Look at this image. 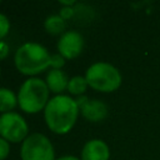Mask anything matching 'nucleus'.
<instances>
[{
  "instance_id": "obj_13",
  "label": "nucleus",
  "mask_w": 160,
  "mask_h": 160,
  "mask_svg": "<svg viewBox=\"0 0 160 160\" xmlns=\"http://www.w3.org/2000/svg\"><path fill=\"white\" fill-rule=\"evenodd\" d=\"M88 81L85 79V76L81 75H75L72 78L69 79V84H68V91L70 92V95H75V96H81L84 95V92L88 89Z\"/></svg>"
},
{
  "instance_id": "obj_11",
  "label": "nucleus",
  "mask_w": 160,
  "mask_h": 160,
  "mask_svg": "<svg viewBox=\"0 0 160 160\" xmlns=\"http://www.w3.org/2000/svg\"><path fill=\"white\" fill-rule=\"evenodd\" d=\"M18 106V95L8 88H0V115L12 111Z\"/></svg>"
},
{
  "instance_id": "obj_18",
  "label": "nucleus",
  "mask_w": 160,
  "mask_h": 160,
  "mask_svg": "<svg viewBox=\"0 0 160 160\" xmlns=\"http://www.w3.org/2000/svg\"><path fill=\"white\" fill-rule=\"evenodd\" d=\"M74 14H75L74 8H61V10H60V16H61L62 19H65V20L72 18Z\"/></svg>"
},
{
  "instance_id": "obj_4",
  "label": "nucleus",
  "mask_w": 160,
  "mask_h": 160,
  "mask_svg": "<svg viewBox=\"0 0 160 160\" xmlns=\"http://www.w3.org/2000/svg\"><path fill=\"white\" fill-rule=\"evenodd\" d=\"M84 76L88 81V85L100 92H112L118 90L122 80L118 68L105 61L91 64Z\"/></svg>"
},
{
  "instance_id": "obj_21",
  "label": "nucleus",
  "mask_w": 160,
  "mask_h": 160,
  "mask_svg": "<svg viewBox=\"0 0 160 160\" xmlns=\"http://www.w3.org/2000/svg\"><path fill=\"white\" fill-rule=\"evenodd\" d=\"M0 79H1V69H0Z\"/></svg>"
},
{
  "instance_id": "obj_7",
  "label": "nucleus",
  "mask_w": 160,
  "mask_h": 160,
  "mask_svg": "<svg viewBox=\"0 0 160 160\" xmlns=\"http://www.w3.org/2000/svg\"><path fill=\"white\" fill-rule=\"evenodd\" d=\"M56 49L65 60L75 59L84 49V38L79 31L66 30L62 35H60L56 42Z\"/></svg>"
},
{
  "instance_id": "obj_8",
  "label": "nucleus",
  "mask_w": 160,
  "mask_h": 160,
  "mask_svg": "<svg viewBox=\"0 0 160 160\" xmlns=\"http://www.w3.org/2000/svg\"><path fill=\"white\" fill-rule=\"evenodd\" d=\"M81 160H109L110 149L101 139H91L86 141L81 150Z\"/></svg>"
},
{
  "instance_id": "obj_19",
  "label": "nucleus",
  "mask_w": 160,
  "mask_h": 160,
  "mask_svg": "<svg viewBox=\"0 0 160 160\" xmlns=\"http://www.w3.org/2000/svg\"><path fill=\"white\" fill-rule=\"evenodd\" d=\"M59 4H60L62 8H72L76 2H75V0H66V1H64V0H59Z\"/></svg>"
},
{
  "instance_id": "obj_5",
  "label": "nucleus",
  "mask_w": 160,
  "mask_h": 160,
  "mask_svg": "<svg viewBox=\"0 0 160 160\" xmlns=\"http://www.w3.org/2000/svg\"><path fill=\"white\" fill-rule=\"evenodd\" d=\"M21 160H55V150L49 138L41 132H32L21 142Z\"/></svg>"
},
{
  "instance_id": "obj_17",
  "label": "nucleus",
  "mask_w": 160,
  "mask_h": 160,
  "mask_svg": "<svg viewBox=\"0 0 160 160\" xmlns=\"http://www.w3.org/2000/svg\"><path fill=\"white\" fill-rule=\"evenodd\" d=\"M10 52V46L5 40H0V61L5 60L9 56Z\"/></svg>"
},
{
  "instance_id": "obj_2",
  "label": "nucleus",
  "mask_w": 160,
  "mask_h": 160,
  "mask_svg": "<svg viewBox=\"0 0 160 160\" xmlns=\"http://www.w3.org/2000/svg\"><path fill=\"white\" fill-rule=\"evenodd\" d=\"M50 56L51 55L44 45L28 41L16 49L14 54V64L20 74L34 78L50 66Z\"/></svg>"
},
{
  "instance_id": "obj_10",
  "label": "nucleus",
  "mask_w": 160,
  "mask_h": 160,
  "mask_svg": "<svg viewBox=\"0 0 160 160\" xmlns=\"http://www.w3.org/2000/svg\"><path fill=\"white\" fill-rule=\"evenodd\" d=\"M45 82L50 90L55 95H61L65 90H68L69 78L61 69H50L46 72Z\"/></svg>"
},
{
  "instance_id": "obj_9",
  "label": "nucleus",
  "mask_w": 160,
  "mask_h": 160,
  "mask_svg": "<svg viewBox=\"0 0 160 160\" xmlns=\"http://www.w3.org/2000/svg\"><path fill=\"white\" fill-rule=\"evenodd\" d=\"M80 114L84 119L91 122L101 121L108 115V106L104 101L98 99H88L84 105L80 106Z\"/></svg>"
},
{
  "instance_id": "obj_16",
  "label": "nucleus",
  "mask_w": 160,
  "mask_h": 160,
  "mask_svg": "<svg viewBox=\"0 0 160 160\" xmlns=\"http://www.w3.org/2000/svg\"><path fill=\"white\" fill-rule=\"evenodd\" d=\"M10 154V142L0 136V160H5Z\"/></svg>"
},
{
  "instance_id": "obj_15",
  "label": "nucleus",
  "mask_w": 160,
  "mask_h": 160,
  "mask_svg": "<svg viewBox=\"0 0 160 160\" xmlns=\"http://www.w3.org/2000/svg\"><path fill=\"white\" fill-rule=\"evenodd\" d=\"M65 65V59L59 54H51L50 56V66L51 69H61Z\"/></svg>"
},
{
  "instance_id": "obj_20",
  "label": "nucleus",
  "mask_w": 160,
  "mask_h": 160,
  "mask_svg": "<svg viewBox=\"0 0 160 160\" xmlns=\"http://www.w3.org/2000/svg\"><path fill=\"white\" fill-rule=\"evenodd\" d=\"M55 160H81V159H79L78 156H74V155H64V156L56 158Z\"/></svg>"
},
{
  "instance_id": "obj_1",
  "label": "nucleus",
  "mask_w": 160,
  "mask_h": 160,
  "mask_svg": "<svg viewBox=\"0 0 160 160\" xmlns=\"http://www.w3.org/2000/svg\"><path fill=\"white\" fill-rule=\"evenodd\" d=\"M79 114L80 108L76 100L61 94L50 98L44 109V120L51 132L65 135L74 128Z\"/></svg>"
},
{
  "instance_id": "obj_3",
  "label": "nucleus",
  "mask_w": 160,
  "mask_h": 160,
  "mask_svg": "<svg viewBox=\"0 0 160 160\" xmlns=\"http://www.w3.org/2000/svg\"><path fill=\"white\" fill-rule=\"evenodd\" d=\"M50 90L45 80L40 78H28L19 88L18 106L26 114H36L44 111L49 102Z\"/></svg>"
},
{
  "instance_id": "obj_12",
  "label": "nucleus",
  "mask_w": 160,
  "mask_h": 160,
  "mask_svg": "<svg viewBox=\"0 0 160 160\" xmlns=\"http://www.w3.org/2000/svg\"><path fill=\"white\" fill-rule=\"evenodd\" d=\"M44 28H45L46 32H49L51 35H62L65 32L66 21H65V19H62L60 16V14L49 15L44 21Z\"/></svg>"
},
{
  "instance_id": "obj_6",
  "label": "nucleus",
  "mask_w": 160,
  "mask_h": 160,
  "mask_svg": "<svg viewBox=\"0 0 160 160\" xmlns=\"http://www.w3.org/2000/svg\"><path fill=\"white\" fill-rule=\"evenodd\" d=\"M0 136L10 144L22 142L29 136L26 120L15 111L0 115Z\"/></svg>"
},
{
  "instance_id": "obj_22",
  "label": "nucleus",
  "mask_w": 160,
  "mask_h": 160,
  "mask_svg": "<svg viewBox=\"0 0 160 160\" xmlns=\"http://www.w3.org/2000/svg\"><path fill=\"white\" fill-rule=\"evenodd\" d=\"M0 4H1V1H0Z\"/></svg>"
},
{
  "instance_id": "obj_14",
  "label": "nucleus",
  "mask_w": 160,
  "mask_h": 160,
  "mask_svg": "<svg viewBox=\"0 0 160 160\" xmlns=\"http://www.w3.org/2000/svg\"><path fill=\"white\" fill-rule=\"evenodd\" d=\"M10 31V20L9 18L0 12V40H4V38L9 34Z\"/></svg>"
}]
</instances>
